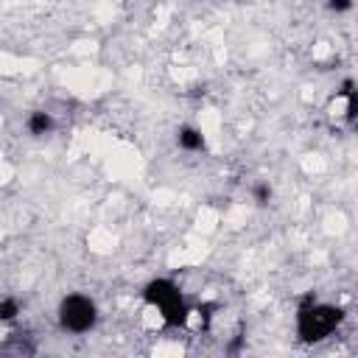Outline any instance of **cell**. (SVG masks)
<instances>
[{"instance_id": "cell-1", "label": "cell", "mask_w": 358, "mask_h": 358, "mask_svg": "<svg viewBox=\"0 0 358 358\" xmlns=\"http://www.w3.org/2000/svg\"><path fill=\"white\" fill-rule=\"evenodd\" d=\"M341 319H344L341 308H333V305H324V302H313V305L299 310L296 327H299V336L305 341H322V338H327V336H333L338 330Z\"/></svg>"}, {"instance_id": "cell-2", "label": "cell", "mask_w": 358, "mask_h": 358, "mask_svg": "<svg viewBox=\"0 0 358 358\" xmlns=\"http://www.w3.org/2000/svg\"><path fill=\"white\" fill-rule=\"evenodd\" d=\"M59 322H62V327H64L67 333L81 336V333H87V330L95 327V322H98V308H95V302H92L90 296H84V294H70V296H64L62 305H59Z\"/></svg>"}, {"instance_id": "cell-3", "label": "cell", "mask_w": 358, "mask_h": 358, "mask_svg": "<svg viewBox=\"0 0 358 358\" xmlns=\"http://www.w3.org/2000/svg\"><path fill=\"white\" fill-rule=\"evenodd\" d=\"M145 302L157 305V308L162 310V316H165L168 324H182L185 310H187V305H185L179 288H176L171 280H154V282H148V288H145Z\"/></svg>"}, {"instance_id": "cell-4", "label": "cell", "mask_w": 358, "mask_h": 358, "mask_svg": "<svg viewBox=\"0 0 358 358\" xmlns=\"http://www.w3.org/2000/svg\"><path fill=\"white\" fill-rule=\"evenodd\" d=\"M25 129L34 134V137H42V134H50V129H53V117H50V112H31L28 115V120H25Z\"/></svg>"}, {"instance_id": "cell-5", "label": "cell", "mask_w": 358, "mask_h": 358, "mask_svg": "<svg viewBox=\"0 0 358 358\" xmlns=\"http://www.w3.org/2000/svg\"><path fill=\"white\" fill-rule=\"evenodd\" d=\"M179 145L187 151H201L204 148V131L199 126H182L179 129Z\"/></svg>"}, {"instance_id": "cell-6", "label": "cell", "mask_w": 358, "mask_h": 358, "mask_svg": "<svg viewBox=\"0 0 358 358\" xmlns=\"http://www.w3.org/2000/svg\"><path fill=\"white\" fill-rule=\"evenodd\" d=\"M17 313H20V305H17L14 299H3V302H0V322H6V324H8Z\"/></svg>"}, {"instance_id": "cell-7", "label": "cell", "mask_w": 358, "mask_h": 358, "mask_svg": "<svg viewBox=\"0 0 358 358\" xmlns=\"http://www.w3.org/2000/svg\"><path fill=\"white\" fill-rule=\"evenodd\" d=\"M252 199H255L257 204H268V199H271V187H268L266 182H260V185L252 190Z\"/></svg>"}, {"instance_id": "cell-8", "label": "cell", "mask_w": 358, "mask_h": 358, "mask_svg": "<svg viewBox=\"0 0 358 358\" xmlns=\"http://www.w3.org/2000/svg\"><path fill=\"white\" fill-rule=\"evenodd\" d=\"M330 8L333 11H350L352 8V0H330Z\"/></svg>"}]
</instances>
